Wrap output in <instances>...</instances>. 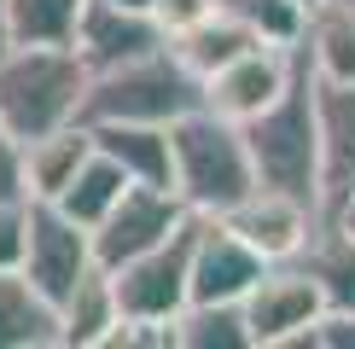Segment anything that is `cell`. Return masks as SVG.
<instances>
[{
  "instance_id": "obj_1",
  "label": "cell",
  "mask_w": 355,
  "mask_h": 349,
  "mask_svg": "<svg viewBox=\"0 0 355 349\" xmlns=\"http://www.w3.org/2000/svg\"><path fill=\"white\" fill-rule=\"evenodd\" d=\"M169 163H175V198L192 215H227L239 198L257 193L245 128L216 116L210 105H198V111L169 123Z\"/></svg>"
},
{
  "instance_id": "obj_2",
  "label": "cell",
  "mask_w": 355,
  "mask_h": 349,
  "mask_svg": "<svg viewBox=\"0 0 355 349\" xmlns=\"http://www.w3.org/2000/svg\"><path fill=\"white\" fill-rule=\"evenodd\" d=\"M245 128V152L257 169V186L291 193L320 210V140H315V87H309V58L297 47V76L274 99L268 111H257Z\"/></svg>"
},
{
  "instance_id": "obj_3",
  "label": "cell",
  "mask_w": 355,
  "mask_h": 349,
  "mask_svg": "<svg viewBox=\"0 0 355 349\" xmlns=\"http://www.w3.org/2000/svg\"><path fill=\"white\" fill-rule=\"evenodd\" d=\"M87 76L94 70L82 64L76 47H24V41H12L0 53V123H6V134L24 145L35 134L76 123Z\"/></svg>"
},
{
  "instance_id": "obj_4",
  "label": "cell",
  "mask_w": 355,
  "mask_h": 349,
  "mask_svg": "<svg viewBox=\"0 0 355 349\" xmlns=\"http://www.w3.org/2000/svg\"><path fill=\"white\" fill-rule=\"evenodd\" d=\"M204 105V82L175 58V47L164 41L157 53H140L128 64L94 70L82 93L76 123H157L169 128L175 116Z\"/></svg>"
},
{
  "instance_id": "obj_5",
  "label": "cell",
  "mask_w": 355,
  "mask_h": 349,
  "mask_svg": "<svg viewBox=\"0 0 355 349\" xmlns=\"http://www.w3.org/2000/svg\"><path fill=\"white\" fill-rule=\"evenodd\" d=\"M192 239H198V215H181L152 251L128 256L123 268H111V297L116 314L128 320H157L169 326L175 314L187 309V274H192Z\"/></svg>"
},
{
  "instance_id": "obj_6",
  "label": "cell",
  "mask_w": 355,
  "mask_h": 349,
  "mask_svg": "<svg viewBox=\"0 0 355 349\" xmlns=\"http://www.w3.org/2000/svg\"><path fill=\"white\" fill-rule=\"evenodd\" d=\"M94 268V244H87V227H76L58 204L47 198H24V256H18V274L29 285L41 291V297L64 303L76 280Z\"/></svg>"
},
{
  "instance_id": "obj_7",
  "label": "cell",
  "mask_w": 355,
  "mask_h": 349,
  "mask_svg": "<svg viewBox=\"0 0 355 349\" xmlns=\"http://www.w3.org/2000/svg\"><path fill=\"white\" fill-rule=\"evenodd\" d=\"M239 314H245L250 349H303L309 326L327 314V303L297 262H268L257 274V285L239 297Z\"/></svg>"
},
{
  "instance_id": "obj_8",
  "label": "cell",
  "mask_w": 355,
  "mask_h": 349,
  "mask_svg": "<svg viewBox=\"0 0 355 349\" xmlns=\"http://www.w3.org/2000/svg\"><path fill=\"white\" fill-rule=\"evenodd\" d=\"M187 215V204L169 193V186H140V181H128L123 186V198L111 204L105 215H99L94 227H87V244H94V268H123L128 256H140V251H152L157 239L175 227Z\"/></svg>"
},
{
  "instance_id": "obj_9",
  "label": "cell",
  "mask_w": 355,
  "mask_h": 349,
  "mask_svg": "<svg viewBox=\"0 0 355 349\" xmlns=\"http://www.w3.org/2000/svg\"><path fill=\"white\" fill-rule=\"evenodd\" d=\"M297 76V47H245L239 58H227L221 70L204 76V105L227 123H250L257 111H268Z\"/></svg>"
},
{
  "instance_id": "obj_10",
  "label": "cell",
  "mask_w": 355,
  "mask_h": 349,
  "mask_svg": "<svg viewBox=\"0 0 355 349\" xmlns=\"http://www.w3.org/2000/svg\"><path fill=\"white\" fill-rule=\"evenodd\" d=\"M268 268L250 244L233 233L221 215H198V239H192V274H187V303H239L257 274Z\"/></svg>"
},
{
  "instance_id": "obj_11",
  "label": "cell",
  "mask_w": 355,
  "mask_h": 349,
  "mask_svg": "<svg viewBox=\"0 0 355 349\" xmlns=\"http://www.w3.org/2000/svg\"><path fill=\"white\" fill-rule=\"evenodd\" d=\"M164 41H169V35L157 29L152 12L116 6V0H82L70 47L82 53V64H87V70H111V64H128V58H140V53H157Z\"/></svg>"
},
{
  "instance_id": "obj_12",
  "label": "cell",
  "mask_w": 355,
  "mask_h": 349,
  "mask_svg": "<svg viewBox=\"0 0 355 349\" xmlns=\"http://www.w3.org/2000/svg\"><path fill=\"white\" fill-rule=\"evenodd\" d=\"M239 239L257 251L262 262H291L303 251V239L315 233L320 222V210L315 204H303V198H291V193H274V186H257L250 198H239L227 215H221Z\"/></svg>"
},
{
  "instance_id": "obj_13",
  "label": "cell",
  "mask_w": 355,
  "mask_h": 349,
  "mask_svg": "<svg viewBox=\"0 0 355 349\" xmlns=\"http://www.w3.org/2000/svg\"><path fill=\"white\" fill-rule=\"evenodd\" d=\"M315 87V140H320V215L355 186V82H327L309 70Z\"/></svg>"
},
{
  "instance_id": "obj_14",
  "label": "cell",
  "mask_w": 355,
  "mask_h": 349,
  "mask_svg": "<svg viewBox=\"0 0 355 349\" xmlns=\"http://www.w3.org/2000/svg\"><path fill=\"white\" fill-rule=\"evenodd\" d=\"M94 152H105L128 181L140 186H169L175 193V163H169V128L157 123H87Z\"/></svg>"
},
{
  "instance_id": "obj_15",
  "label": "cell",
  "mask_w": 355,
  "mask_h": 349,
  "mask_svg": "<svg viewBox=\"0 0 355 349\" xmlns=\"http://www.w3.org/2000/svg\"><path fill=\"white\" fill-rule=\"evenodd\" d=\"M291 262L315 280L327 314H355V239H349L344 227H332L327 215H320L315 233L303 239V251L291 256Z\"/></svg>"
},
{
  "instance_id": "obj_16",
  "label": "cell",
  "mask_w": 355,
  "mask_h": 349,
  "mask_svg": "<svg viewBox=\"0 0 355 349\" xmlns=\"http://www.w3.org/2000/svg\"><path fill=\"white\" fill-rule=\"evenodd\" d=\"M87 152H94L87 123H64L53 134L24 140V198H58L70 186V174L82 169Z\"/></svg>"
},
{
  "instance_id": "obj_17",
  "label": "cell",
  "mask_w": 355,
  "mask_h": 349,
  "mask_svg": "<svg viewBox=\"0 0 355 349\" xmlns=\"http://www.w3.org/2000/svg\"><path fill=\"white\" fill-rule=\"evenodd\" d=\"M0 349H58V309L18 268H0Z\"/></svg>"
},
{
  "instance_id": "obj_18",
  "label": "cell",
  "mask_w": 355,
  "mask_h": 349,
  "mask_svg": "<svg viewBox=\"0 0 355 349\" xmlns=\"http://www.w3.org/2000/svg\"><path fill=\"white\" fill-rule=\"evenodd\" d=\"M303 58L315 76L327 82H355V12L338 6V0H320L303 24Z\"/></svg>"
},
{
  "instance_id": "obj_19",
  "label": "cell",
  "mask_w": 355,
  "mask_h": 349,
  "mask_svg": "<svg viewBox=\"0 0 355 349\" xmlns=\"http://www.w3.org/2000/svg\"><path fill=\"white\" fill-rule=\"evenodd\" d=\"M116 320V297H111V274L87 268L76 291L58 303V349H99L105 326Z\"/></svg>"
},
{
  "instance_id": "obj_20",
  "label": "cell",
  "mask_w": 355,
  "mask_h": 349,
  "mask_svg": "<svg viewBox=\"0 0 355 349\" xmlns=\"http://www.w3.org/2000/svg\"><path fill=\"white\" fill-rule=\"evenodd\" d=\"M169 47H175V58H181V64L192 70V76H210V70H221L227 64V58H239L245 47H257V35H250V29L233 18V12H210V18H198L192 29H181V35H169Z\"/></svg>"
},
{
  "instance_id": "obj_21",
  "label": "cell",
  "mask_w": 355,
  "mask_h": 349,
  "mask_svg": "<svg viewBox=\"0 0 355 349\" xmlns=\"http://www.w3.org/2000/svg\"><path fill=\"white\" fill-rule=\"evenodd\" d=\"M123 186H128V174L116 169L105 152H87V157H82V169L70 174V186H64L58 198H47V204H58V210H64L76 227H94L99 215H105L111 204L123 198Z\"/></svg>"
},
{
  "instance_id": "obj_22",
  "label": "cell",
  "mask_w": 355,
  "mask_h": 349,
  "mask_svg": "<svg viewBox=\"0 0 355 349\" xmlns=\"http://www.w3.org/2000/svg\"><path fill=\"white\" fill-rule=\"evenodd\" d=\"M169 343L175 349H250L239 303H187L169 320Z\"/></svg>"
},
{
  "instance_id": "obj_23",
  "label": "cell",
  "mask_w": 355,
  "mask_h": 349,
  "mask_svg": "<svg viewBox=\"0 0 355 349\" xmlns=\"http://www.w3.org/2000/svg\"><path fill=\"white\" fill-rule=\"evenodd\" d=\"M82 0H6V29L24 47H70Z\"/></svg>"
},
{
  "instance_id": "obj_24",
  "label": "cell",
  "mask_w": 355,
  "mask_h": 349,
  "mask_svg": "<svg viewBox=\"0 0 355 349\" xmlns=\"http://www.w3.org/2000/svg\"><path fill=\"white\" fill-rule=\"evenodd\" d=\"M221 12H233L262 47H297L303 24H309V12L297 0H221Z\"/></svg>"
},
{
  "instance_id": "obj_25",
  "label": "cell",
  "mask_w": 355,
  "mask_h": 349,
  "mask_svg": "<svg viewBox=\"0 0 355 349\" xmlns=\"http://www.w3.org/2000/svg\"><path fill=\"white\" fill-rule=\"evenodd\" d=\"M221 6V0H152V18L164 35H181V29H192L198 18H210V12Z\"/></svg>"
},
{
  "instance_id": "obj_26",
  "label": "cell",
  "mask_w": 355,
  "mask_h": 349,
  "mask_svg": "<svg viewBox=\"0 0 355 349\" xmlns=\"http://www.w3.org/2000/svg\"><path fill=\"white\" fill-rule=\"evenodd\" d=\"M24 256V198H0V268H18Z\"/></svg>"
},
{
  "instance_id": "obj_27",
  "label": "cell",
  "mask_w": 355,
  "mask_h": 349,
  "mask_svg": "<svg viewBox=\"0 0 355 349\" xmlns=\"http://www.w3.org/2000/svg\"><path fill=\"white\" fill-rule=\"evenodd\" d=\"M303 349H355V314H320L309 326Z\"/></svg>"
},
{
  "instance_id": "obj_28",
  "label": "cell",
  "mask_w": 355,
  "mask_h": 349,
  "mask_svg": "<svg viewBox=\"0 0 355 349\" xmlns=\"http://www.w3.org/2000/svg\"><path fill=\"white\" fill-rule=\"evenodd\" d=\"M0 198H24V145L0 123Z\"/></svg>"
},
{
  "instance_id": "obj_29",
  "label": "cell",
  "mask_w": 355,
  "mask_h": 349,
  "mask_svg": "<svg viewBox=\"0 0 355 349\" xmlns=\"http://www.w3.org/2000/svg\"><path fill=\"white\" fill-rule=\"evenodd\" d=\"M327 222H332V227H344L349 239H355V186H349V193H344V198H338L332 210H327Z\"/></svg>"
},
{
  "instance_id": "obj_30",
  "label": "cell",
  "mask_w": 355,
  "mask_h": 349,
  "mask_svg": "<svg viewBox=\"0 0 355 349\" xmlns=\"http://www.w3.org/2000/svg\"><path fill=\"white\" fill-rule=\"evenodd\" d=\"M12 47V29H6V0H0V53Z\"/></svg>"
},
{
  "instance_id": "obj_31",
  "label": "cell",
  "mask_w": 355,
  "mask_h": 349,
  "mask_svg": "<svg viewBox=\"0 0 355 349\" xmlns=\"http://www.w3.org/2000/svg\"><path fill=\"white\" fill-rule=\"evenodd\" d=\"M116 6H135V12H152V0H116Z\"/></svg>"
},
{
  "instance_id": "obj_32",
  "label": "cell",
  "mask_w": 355,
  "mask_h": 349,
  "mask_svg": "<svg viewBox=\"0 0 355 349\" xmlns=\"http://www.w3.org/2000/svg\"><path fill=\"white\" fill-rule=\"evenodd\" d=\"M297 6H303V12H315V6H320V0H297Z\"/></svg>"
},
{
  "instance_id": "obj_33",
  "label": "cell",
  "mask_w": 355,
  "mask_h": 349,
  "mask_svg": "<svg viewBox=\"0 0 355 349\" xmlns=\"http://www.w3.org/2000/svg\"><path fill=\"white\" fill-rule=\"evenodd\" d=\"M338 6H349V12H355V0H338Z\"/></svg>"
}]
</instances>
